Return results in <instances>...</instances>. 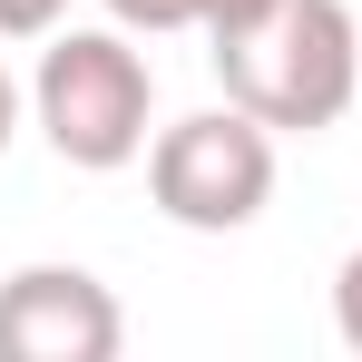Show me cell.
<instances>
[{
	"label": "cell",
	"mask_w": 362,
	"mask_h": 362,
	"mask_svg": "<svg viewBox=\"0 0 362 362\" xmlns=\"http://www.w3.org/2000/svg\"><path fill=\"white\" fill-rule=\"evenodd\" d=\"M206 59L245 118H264L274 137H323L362 98V20L343 0H274L264 20L226 30Z\"/></svg>",
	"instance_id": "obj_1"
},
{
	"label": "cell",
	"mask_w": 362,
	"mask_h": 362,
	"mask_svg": "<svg viewBox=\"0 0 362 362\" xmlns=\"http://www.w3.org/2000/svg\"><path fill=\"white\" fill-rule=\"evenodd\" d=\"M147 108H157V69H147V49L127 30H59L40 49L30 118L69 167H88V177L137 167L147 157Z\"/></svg>",
	"instance_id": "obj_2"
},
{
	"label": "cell",
	"mask_w": 362,
	"mask_h": 362,
	"mask_svg": "<svg viewBox=\"0 0 362 362\" xmlns=\"http://www.w3.org/2000/svg\"><path fill=\"white\" fill-rule=\"evenodd\" d=\"M147 196L157 216L186 235H245L264 206H274V127L226 108H196V118L157 127L147 137Z\"/></svg>",
	"instance_id": "obj_3"
},
{
	"label": "cell",
	"mask_w": 362,
	"mask_h": 362,
	"mask_svg": "<svg viewBox=\"0 0 362 362\" xmlns=\"http://www.w3.org/2000/svg\"><path fill=\"white\" fill-rule=\"evenodd\" d=\"M127 313L88 264H20L0 284V362H118Z\"/></svg>",
	"instance_id": "obj_4"
},
{
	"label": "cell",
	"mask_w": 362,
	"mask_h": 362,
	"mask_svg": "<svg viewBox=\"0 0 362 362\" xmlns=\"http://www.w3.org/2000/svg\"><path fill=\"white\" fill-rule=\"evenodd\" d=\"M108 20H118V30H147V40L196 30V10H186V0H108Z\"/></svg>",
	"instance_id": "obj_5"
},
{
	"label": "cell",
	"mask_w": 362,
	"mask_h": 362,
	"mask_svg": "<svg viewBox=\"0 0 362 362\" xmlns=\"http://www.w3.org/2000/svg\"><path fill=\"white\" fill-rule=\"evenodd\" d=\"M333 333L362 353V245L343 255V274H333Z\"/></svg>",
	"instance_id": "obj_6"
},
{
	"label": "cell",
	"mask_w": 362,
	"mask_h": 362,
	"mask_svg": "<svg viewBox=\"0 0 362 362\" xmlns=\"http://www.w3.org/2000/svg\"><path fill=\"white\" fill-rule=\"evenodd\" d=\"M69 20V0H0V40H49Z\"/></svg>",
	"instance_id": "obj_7"
},
{
	"label": "cell",
	"mask_w": 362,
	"mask_h": 362,
	"mask_svg": "<svg viewBox=\"0 0 362 362\" xmlns=\"http://www.w3.org/2000/svg\"><path fill=\"white\" fill-rule=\"evenodd\" d=\"M186 10H196V30H206V40H226V30H245V20H264L274 0H186Z\"/></svg>",
	"instance_id": "obj_8"
},
{
	"label": "cell",
	"mask_w": 362,
	"mask_h": 362,
	"mask_svg": "<svg viewBox=\"0 0 362 362\" xmlns=\"http://www.w3.org/2000/svg\"><path fill=\"white\" fill-rule=\"evenodd\" d=\"M10 137H20V78H10V59H0V157H10Z\"/></svg>",
	"instance_id": "obj_9"
}]
</instances>
